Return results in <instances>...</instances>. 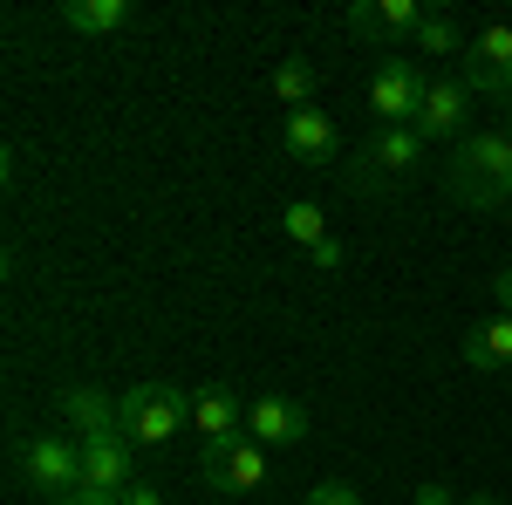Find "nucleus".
<instances>
[{"instance_id":"12","label":"nucleus","mask_w":512,"mask_h":505,"mask_svg":"<svg viewBox=\"0 0 512 505\" xmlns=\"http://www.w3.org/2000/svg\"><path fill=\"white\" fill-rule=\"evenodd\" d=\"M280 144H287V157L294 164H335V123H328V110H287V130H280Z\"/></svg>"},{"instance_id":"16","label":"nucleus","mask_w":512,"mask_h":505,"mask_svg":"<svg viewBox=\"0 0 512 505\" xmlns=\"http://www.w3.org/2000/svg\"><path fill=\"white\" fill-rule=\"evenodd\" d=\"M62 21L76 35H117L130 28V0H62Z\"/></svg>"},{"instance_id":"8","label":"nucleus","mask_w":512,"mask_h":505,"mask_svg":"<svg viewBox=\"0 0 512 505\" xmlns=\"http://www.w3.org/2000/svg\"><path fill=\"white\" fill-rule=\"evenodd\" d=\"M424 164V137L417 130H376V144L355 157V185H383V178H403V171H417Z\"/></svg>"},{"instance_id":"22","label":"nucleus","mask_w":512,"mask_h":505,"mask_svg":"<svg viewBox=\"0 0 512 505\" xmlns=\"http://www.w3.org/2000/svg\"><path fill=\"white\" fill-rule=\"evenodd\" d=\"M315 267H321V273L342 267V246H335V239H321V246H315Z\"/></svg>"},{"instance_id":"4","label":"nucleus","mask_w":512,"mask_h":505,"mask_svg":"<svg viewBox=\"0 0 512 505\" xmlns=\"http://www.w3.org/2000/svg\"><path fill=\"white\" fill-rule=\"evenodd\" d=\"M21 471H28V485H35L41 499H76L82 492V437H28L21 444Z\"/></svg>"},{"instance_id":"25","label":"nucleus","mask_w":512,"mask_h":505,"mask_svg":"<svg viewBox=\"0 0 512 505\" xmlns=\"http://www.w3.org/2000/svg\"><path fill=\"white\" fill-rule=\"evenodd\" d=\"M62 505H123L117 492H76V499H62Z\"/></svg>"},{"instance_id":"14","label":"nucleus","mask_w":512,"mask_h":505,"mask_svg":"<svg viewBox=\"0 0 512 505\" xmlns=\"http://www.w3.org/2000/svg\"><path fill=\"white\" fill-rule=\"evenodd\" d=\"M62 417L76 424V437H123V410L110 389H62Z\"/></svg>"},{"instance_id":"9","label":"nucleus","mask_w":512,"mask_h":505,"mask_svg":"<svg viewBox=\"0 0 512 505\" xmlns=\"http://www.w3.org/2000/svg\"><path fill=\"white\" fill-rule=\"evenodd\" d=\"M417 21H424V7H417V0H355V7H349V35L376 41V48L410 41V35H417Z\"/></svg>"},{"instance_id":"15","label":"nucleus","mask_w":512,"mask_h":505,"mask_svg":"<svg viewBox=\"0 0 512 505\" xmlns=\"http://www.w3.org/2000/svg\"><path fill=\"white\" fill-rule=\"evenodd\" d=\"M465 362L472 369H512V314H485L465 335Z\"/></svg>"},{"instance_id":"13","label":"nucleus","mask_w":512,"mask_h":505,"mask_svg":"<svg viewBox=\"0 0 512 505\" xmlns=\"http://www.w3.org/2000/svg\"><path fill=\"white\" fill-rule=\"evenodd\" d=\"M205 478H212L219 492H260V485H267V451H260V444L205 451Z\"/></svg>"},{"instance_id":"3","label":"nucleus","mask_w":512,"mask_h":505,"mask_svg":"<svg viewBox=\"0 0 512 505\" xmlns=\"http://www.w3.org/2000/svg\"><path fill=\"white\" fill-rule=\"evenodd\" d=\"M424 89H431V82L417 76V62H410V55H383V69L369 76V117L383 123V130H417Z\"/></svg>"},{"instance_id":"1","label":"nucleus","mask_w":512,"mask_h":505,"mask_svg":"<svg viewBox=\"0 0 512 505\" xmlns=\"http://www.w3.org/2000/svg\"><path fill=\"white\" fill-rule=\"evenodd\" d=\"M444 185L458 205H478V212H499L512 198V137L506 130H465L458 151L444 164Z\"/></svg>"},{"instance_id":"7","label":"nucleus","mask_w":512,"mask_h":505,"mask_svg":"<svg viewBox=\"0 0 512 505\" xmlns=\"http://www.w3.org/2000/svg\"><path fill=\"white\" fill-rule=\"evenodd\" d=\"M246 437H260V451H294V444H308V410L294 396H253Z\"/></svg>"},{"instance_id":"27","label":"nucleus","mask_w":512,"mask_h":505,"mask_svg":"<svg viewBox=\"0 0 512 505\" xmlns=\"http://www.w3.org/2000/svg\"><path fill=\"white\" fill-rule=\"evenodd\" d=\"M506 137H512V110H506Z\"/></svg>"},{"instance_id":"19","label":"nucleus","mask_w":512,"mask_h":505,"mask_svg":"<svg viewBox=\"0 0 512 505\" xmlns=\"http://www.w3.org/2000/svg\"><path fill=\"white\" fill-rule=\"evenodd\" d=\"M280 233L294 239V246H308V253H315L321 239H328V219H321V212L308 205V198H294V205L280 212Z\"/></svg>"},{"instance_id":"26","label":"nucleus","mask_w":512,"mask_h":505,"mask_svg":"<svg viewBox=\"0 0 512 505\" xmlns=\"http://www.w3.org/2000/svg\"><path fill=\"white\" fill-rule=\"evenodd\" d=\"M465 505H499V499H492V492H465Z\"/></svg>"},{"instance_id":"2","label":"nucleus","mask_w":512,"mask_h":505,"mask_svg":"<svg viewBox=\"0 0 512 505\" xmlns=\"http://www.w3.org/2000/svg\"><path fill=\"white\" fill-rule=\"evenodd\" d=\"M117 410H123V437L158 451V444H171L178 424L192 417V396H185L178 383H130L117 396Z\"/></svg>"},{"instance_id":"18","label":"nucleus","mask_w":512,"mask_h":505,"mask_svg":"<svg viewBox=\"0 0 512 505\" xmlns=\"http://www.w3.org/2000/svg\"><path fill=\"white\" fill-rule=\"evenodd\" d=\"M274 96L294 103V110H308V103H315V69H308L301 55H287V62L274 69Z\"/></svg>"},{"instance_id":"21","label":"nucleus","mask_w":512,"mask_h":505,"mask_svg":"<svg viewBox=\"0 0 512 505\" xmlns=\"http://www.w3.org/2000/svg\"><path fill=\"white\" fill-rule=\"evenodd\" d=\"M410 505H465V499H458L451 485H417V499H410Z\"/></svg>"},{"instance_id":"5","label":"nucleus","mask_w":512,"mask_h":505,"mask_svg":"<svg viewBox=\"0 0 512 505\" xmlns=\"http://www.w3.org/2000/svg\"><path fill=\"white\" fill-rule=\"evenodd\" d=\"M465 89L472 96H512V21H485L465 48Z\"/></svg>"},{"instance_id":"20","label":"nucleus","mask_w":512,"mask_h":505,"mask_svg":"<svg viewBox=\"0 0 512 505\" xmlns=\"http://www.w3.org/2000/svg\"><path fill=\"white\" fill-rule=\"evenodd\" d=\"M301 505H362V499H355V485H342V478H328V485H315V492H308Z\"/></svg>"},{"instance_id":"10","label":"nucleus","mask_w":512,"mask_h":505,"mask_svg":"<svg viewBox=\"0 0 512 505\" xmlns=\"http://www.w3.org/2000/svg\"><path fill=\"white\" fill-rule=\"evenodd\" d=\"M192 424L205 437V451H226V444H239V430H246V403H239L233 389H198Z\"/></svg>"},{"instance_id":"6","label":"nucleus","mask_w":512,"mask_h":505,"mask_svg":"<svg viewBox=\"0 0 512 505\" xmlns=\"http://www.w3.org/2000/svg\"><path fill=\"white\" fill-rule=\"evenodd\" d=\"M137 485V444L130 437H82V492H130Z\"/></svg>"},{"instance_id":"24","label":"nucleus","mask_w":512,"mask_h":505,"mask_svg":"<svg viewBox=\"0 0 512 505\" xmlns=\"http://www.w3.org/2000/svg\"><path fill=\"white\" fill-rule=\"evenodd\" d=\"M492 294H499V314H512V267L492 273Z\"/></svg>"},{"instance_id":"23","label":"nucleus","mask_w":512,"mask_h":505,"mask_svg":"<svg viewBox=\"0 0 512 505\" xmlns=\"http://www.w3.org/2000/svg\"><path fill=\"white\" fill-rule=\"evenodd\" d=\"M123 505H164V492H151V485H130V492H117Z\"/></svg>"},{"instance_id":"17","label":"nucleus","mask_w":512,"mask_h":505,"mask_svg":"<svg viewBox=\"0 0 512 505\" xmlns=\"http://www.w3.org/2000/svg\"><path fill=\"white\" fill-rule=\"evenodd\" d=\"M410 48H417V55H458V21H451L444 7H424V21H417Z\"/></svg>"},{"instance_id":"11","label":"nucleus","mask_w":512,"mask_h":505,"mask_svg":"<svg viewBox=\"0 0 512 505\" xmlns=\"http://www.w3.org/2000/svg\"><path fill=\"white\" fill-rule=\"evenodd\" d=\"M465 110H472L465 76L431 82V89H424V110H417V137H458V130H465Z\"/></svg>"}]
</instances>
